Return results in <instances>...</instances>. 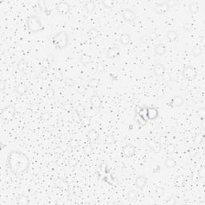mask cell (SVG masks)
<instances>
[{"label":"cell","instance_id":"cell-1","mask_svg":"<svg viewBox=\"0 0 205 205\" xmlns=\"http://www.w3.org/2000/svg\"><path fill=\"white\" fill-rule=\"evenodd\" d=\"M30 164V159L23 151L14 150L9 152L7 165L11 173L15 175H22L27 171Z\"/></svg>","mask_w":205,"mask_h":205},{"label":"cell","instance_id":"cell-2","mask_svg":"<svg viewBox=\"0 0 205 205\" xmlns=\"http://www.w3.org/2000/svg\"><path fill=\"white\" fill-rule=\"evenodd\" d=\"M69 39L66 31H59L52 37V43L55 48L58 50H63L68 46Z\"/></svg>","mask_w":205,"mask_h":205},{"label":"cell","instance_id":"cell-3","mask_svg":"<svg viewBox=\"0 0 205 205\" xmlns=\"http://www.w3.org/2000/svg\"><path fill=\"white\" fill-rule=\"evenodd\" d=\"M27 27L30 33H38L43 30L41 19L36 15H31L27 19Z\"/></svg>","mask_w":205,"mask_h":205},{"label":"cell","instance_id":"cell-4","mask_svg":"<svg viewBox=\"0 0 205 205\" xmlns=\"http://www.w3.org/2000/svg\"><path fill=\"white\" fill-rule=\"evenodd\" d=\"M15 114H16V109L15 107L13 105H8L5 107L1 111V119L7 122H11L15 118Z\"/></svg>","mask_w":205,"mask_h":205},{"label":"cell","instance_id":"cell-5","mask_svg":"<svg viewBox=\"0 0 205 205\" xmlns=\"http://www.w3.org/2000/svg\"><path fill=\"white\" fill-rule=\"evenodd\" d=\"M182 76L185 80H194L197 76L196 69L192 66H187L182 71Z\"/></svg>","mask_w":205,"mask_h":205},{"label":"cell","instance_id":"cell-6","mask_svg":"<svg viewBox=\"0 0 205 205\" xmlns=\"http://www.w3.org/2000/svg\"><path fill=\"white\" fill-rule=\"evenodd\" d=\"M55 11L59 15H67L71 11V6L65 1H59L55 5Z\"/></svg>","mask_w":205,"mask_h":205},{"label":"cell","instance_id":"cell-7","mask_svg":"<svg viewBox=\"0 0 205 205\" xmlns=\"http://www.w3.org/2000/svg\"><path fill=\"white\" fill-rule=\"evenodd\" d=\"M122 153L125 157H133L136 154V147L132 143H127L122 148Z\"/></svg>","mask_w":205,"mask_h":205},{"label":"cell","instance_id":"cell-8","mask_svg":"<svg viewBox=\"0 0 205 205\" xmlns=\"http://www.w3.org/2000/svg\"><path fill=\"white\" fill-rule=\"evenodd\" d=\"M171 6L168 2H164L161 3H158L154 7V11L157 15H164L169 11Z\"/></svg>","mask_w":205,"mask_h":205},{"label":"cell","instance_id":"cell-9","mask_svg":"<svg viewBox=\"0 0 205 205\" xmlns=\"http://www.w3.org/2000/svg\"><path fill=\"white\" fill-rule=\"evenodd\" d=\"M184 104V99L181 95H175V97H173L170 101L167 104V105L171 108H179L183 106Z\"/></svg>","mask_w":205,"mask_h":205},{"label":"cell","instance_id":"cell-10","mask_svg":"<svg viewBox=\"0 0 205 205\" xmlns=\"http://www.w3.org/2000/svg\"><path fill=\"white\" fill-rule=\"evenodd\" d=\"M99 137H100L99 132L95 129H91L87 133V141L90 144H92V143L97 142L99 140Z\"/></svg>","mask_w":205,"mask_h":205},{"label":"cell","instance_id":"cell-11","mask_svg":"<svg viewBox=\"0 0 205 205\" xmlns=\"http://www.w3.org/2000/svg\"><path fill=\"white\" fill-rule=\"evenodd\" d=\"M54 186L56 188L61 189L63 191H68L70 188V185L67 180H65L61 178H57L54 180Z\"/></svg>","mask_w":205,"mask_h":205},{"label":"cell","instance_id":"cell-12","mask_svg":"<svg viewBox=\"0 0 205 205\" xmlns=\"http://www.w3.org/2000/svg\"><path fill=\"white\" fill-rule=\"evenodd\" d=\"M122 16L123 19L127 22H133L136 19V15L135 11L130 9H125L122 11Z\"/></svg>","mask_w":205,"mask_h":205},{"label":"cell","instance_id":"cell-13","mask_svg":"<svg viewBox=\"0 0 205 205\" xmlns=\"http://www.w3.org/2000/svg\"><path fill=\"white\" fill-rule=\"evenodd\" d=\"M153 71L154 74L156 76L163 77L164 76V74L166 73V69H165V67H164V65L163 63H156L155 66H154Z\"/></svg>","mask_w":205,"mask_h":205},{"label":"cell","instance_id":"cell-14","mask_svg":"<svg viewBox=\"0 0 205 205\" xmlns=\"http://www.w3.org/2000/svg\"><path fill=\"white\" fill-rule=\"evenodd\" d=\"M148 147L151 149V151L154 153L158 154L160 152L161 149H162V145L159 141L156 140H150L148 142Z\"/></svg>","mask_w":205,"mask_h":205},{"label":"cell","instance_id":"cell-15","mask_svg":"<svg viewBox=\"0 0 205 205\" xmlns=\"http://www.w3.org/2000/svg\"><path fill=\"white\" fill-rule=\"evenodd\" d=\"M147 183V179L146 177L140 175V176H138L135 180V185L138 189L140 190H142L143 188L146 187Z\"/></svg>","mask_w":205,"mask_h":205},{"label":"cell","instance_id":"cell-16","mask_svg":"<svg viewBox=\"0 0 205 205\" xmlns=\"http://www.w3.org/2000/svg\"><path fill=\"white\" fill-rule=\"evenodd\" d=\"M121 51L120 49L119 48H116V47H113V48H110L107 51V57L108 58H115L119 56L120 55Z\"/></svg>","mask_w":205,"mask_h":205},{"label":"cell","instance_id":"cell-17","mask_svg":"<svg viewBox=\"0 0 205 205\" xmlns=\"http://www.w3.org/2000/svg\"><path fill=\"white\" fill-rule=\"evenodd\" d=\"M159 117V110L156 108L151 107L147 108V119L155 120Z\"/></svg>","mask_w":205,"mask_h":205},{"label":"cell","instance_id":"cell-18","mask_svg":"<svg viewBox=\"0 0 205 205\" xmlns=\"http://www.w3.org/2000/svg\"><path fill=\"white\" fill-rule=\"evenodd\" d=\"M90 104L93 108H100L103 104V101L99 95H92L90 99Z\"/></svg>","mask_w":205,"mask_h":205},{"label":"cell","instance_id":"cell-19","mask_svg":"<svg viewBox=\"0 0 205 205\" xmlns=\"http://www.w3.org/2000/svg\"><path fill=\"white\" fill-rule=\"evenodd\" d=\"M51 57L52 56L49 55V56H48L47 58H43V61H42V63H41L42 67H43V70H47V71H48L50 67H51V65L52 64L53 61H54V57H53L52 58H51Z\"/></svg>","mask_w":205,"mask_h":205},{"label":"cell","instance_id":"cell-20","mask_svg":"<svg viewBox=\"0 0 205 205\" xmlns=\"http://www.w3.org/2000/svg\"><path fill=\"white\" fill-rule=\"evenodd\" d=\"M15 91H16V92H17L19 95H23L27 92V91H28V87H27V86L25 83H19V84L16 86V87H15Z\"/></svg>","mask_w":205,"mask_h":205},{"label":"cell","instance_id":"cell-21","mask_svg":"<svg viewBox=\"0 0 205 205\" xmlns=\"http://www.w3.org/2000/svg\"><path fill=\"white\" fill-rule=\"evenodd\" d=\"M167 48L164 43H159L156 46L155 48V53L159 56H162L166 54Z\"/></svg>","mask_w":205,"mask_h":205},{"label":"cell","instance_id":"cell-22","mask_svg":"<svg viewBox=\"0 0 205 205\" xmlns=\"http://www.w3.org/2000/svg\"><path fill=\"white\" fill-rule=\"evenodd\" d=\"M185 183V178L183 175H179L175 177L174 179V181H173V184L175 185V187L176 188H181L183 187Z\"/></svg>","mask_w":205,"mask_h":205},{"label":"cell","instance_id":"cell-23","mask_svg":"<svg viewBox=\"0 0 205 205\" xmlns=\"http://www.w3.org/2000/svg\"><path fill=\"white\" fill-rule=\"evenodd\" d=\"M131 35L129 34H127V33H123V34H121L120 36H119V41L120 43H122V45L127 46L130 43H131Z\"/></svg>","mask_w":205,"mask_h":205},{"label":"cell","instance_id":"cell-24","mask_svg":"<svg viewBox=\"0 0 205 205\" xmlns=\"http://www.w3.org/2000/svg\"><path fill=\"white\" fill-rule=\"evenodd\" d=\"M176 160L174 159V158H171V157H169V158H167L166 160H164V166H165V168H169V169H171V168H174L175 166H176Z\"/></svg>","mask_w":205,"mask_h":205},{"label":"cell","instance_id":"cell-25","mask_svg":"<svg viewBox=\"0 0 205 205\" xmlns=\"http://www.w3.org/2000/svg\"><path fill=\"white\" fill-rule=\"evenodd\" d=\"M204 140V135L203 133H198L195 136L194 140H193V143L196 147H200Z\"/></svg>","mask_w":205,"mask_h":205},{"label":"cell","instance_id":"cell-26","mask_svg":"<svg viewBox=\"0 0 205 205\" xmlns=\"http://www.w3.org/2000/svg\"><path fill=\"white\" fill-rule=\"evenodd\" d=\"M87 36L90 39H96L99 37V31L97 28H95V27H92V28H90L87 30Z\"/></svg>","mask_w":205,"mask_h":205},{"label":"cell","instance_id":"cell-27","mask_svg":"<svg viewBox=\"0 0 205 205\" xmlns=\"http://www.w3.org/2000/svg\"><path fill=\"white\" fill-rule=\"evenodd\" d=\"M80 62L83 65H89L92 62V58L91 56L88 54H83L80 57Z\"/></svg>","mask_w":205,"mask_h":205},{"label":"cell","instance_id":"cell-28","mask_svg":"<svg viewBox=\"0 0 205 205\" xmlns=\"http://www.w3.org/2000/svg\"><path fill=\"white\" fill-rule=\"evenodd\" d=\"M166 37L167 39H168V40H169V41L171 42L175 41V40H177V39H178V33H177L176 30H168V31L167 32Z\"/></svg>","mask_w":205,"mask_h":205},{"label":"cell","instance_id":"cell-29","mask_svg":"<svg viewBox=\"0 0 205 205\" xmlns=\"http://www.w3.org/2000/svg\"><path fill=\"white\" fill-rule=\"evenodd\" d=\"M17 67L19 71H22V72H23V71H26L28 68V62L26 60H20L17 64Z\"/></svg>","mask_w":205,"mask_h":205},{"label":"cell","instance_id":"cell-30","mask_svg":"<svg viewBox=\"0 0 205 205\" xmlns=\"http://www.w3.org/2000/svg\"><path fill=\"white\" fill-rule=\"evenodd\" d=\"M188 9L191 14H197L199 11V3L197 2H192L188 6Z\"/></svg>","mask_w":205,"mask_h":205},{"label":"cell","instance_id":"cell-31","mask_svg":"<svg viewBox=\"0 0 205 205\" xmlns=\"http://www.w3.org/2000/svg\"><path fill=\"white\" fill-rule=\"evenodd\" d=\"M84 7L85 9H86V11H87L88 13H92L95 9V2H92V1H87V2L85 3Z\"/></svg>","mask_w":205,"mask_h":205},{"label":"cell","instance_id":"cell-32","mask_svg":"<svg viewBox=\"0 0 205 205\" xmlns=\"http://www.w3.org/2000/svg\"><path fill=\"white\" fill-rule=\"evenodd\" d=\"M202 53H203V48H201V46L195 45L192 48V54L195 57L200 56Z\"/></svg>","mask_w":205,"mask_h":205},{"label":"cell","instance_id":"cell-33","mask_svg":"<svg viewBox=\"0 0 205 205\" xmlns=\"http://www.w3.org/2000/svg\"><path fill=\"white\" fill-rule=\"evenodd\" d=\"M80 122L84 127H87L91 124V119L87 115H80Z\"/></svg>","mask_w":205,"mask_h":205},{"label":"cell","instance_id":"cell-34","mask_svg":"<svg viewBox=\"0 0 205 205\" xmlns=\"http://www.w3.org/2000/svg\"><path fill=\"white\" fill-rule=\"evenodd\" d=\"M139 196L138 192L135 190H130L127 192V198L129 199L130 200H137Z\"/></svg>","mask_w":205,"mask_h":205},{"label":"cell","instance_id":"cell-35","mask_svg":"<svg viewBox=\"0 0 205 205\" xmlns=\"http://www.w3.org/2000/svg\"><path fill=\"white\" fill-rule=\"evenodd\" d=\"M102 3L106 8L112 9L115 5V1H114V0H104V1H102Z\"/></svg>","mask_w":205,"mask_h":205},{"label":"cell","instance_id":"cell-36","mask_svg":"<svg viewBox=\"0 0 205 205\" xmlns=\"http://www.w3.org/2000/svg\"><path fill=\"white\" fill-rule=\"evenodd\" d=\"M140 39L141 43L145 44V45H147V44H149V43H151V40H152V38H151V35H143L140 38Z\"/></svg>","mask_w":205,"mask_h":205},{"label":"cell","instance_id":"cell-37","mask_svg":"<svg viewBox=\"0 0 205 205\" xmlns=\"http://www.w3.org/2000/svg\"><path fill=\"white\" fill-rule=\"evenodd\" d=\"M17 203L18 204H22V205H25V204H28L29 203V199L26 196H24V195H22L20 196L17 200Z\"/></svg>","mask_w":205,"mask_h":205},{"label":"cell","instance_id":"cell-38","mask_svg":"<svg viewBox=\"0 0 205 205\" xmlns=\"http://www.w3.org/2000/svg\"><path fill=\"white\" fill-rule=\"evenodd\" d=\"M136 120L137 121V123H138L141 126V127H143V126H145L146 124H147V120H146L144 118H143L141 115H138V114H136Z\"/></svg>","mask_w":205,"mask_h":205},{"label":"cell","instance_id":"cell-39","mask_svg":"<svg viewBox=\"0 0 205 205\" xmlns=\"http://www.w3.org/2000/svg\"><path fill=\"white\" fill-rule=\"evenodd\" d=\"M99 81L97 79H91L90 80H88L87 82V85H88L90 87H92V88H95L97 87L98 85H99Z\"/></svg>","mask_w":205,"mask_h":205},{"label":"cell","instance_id":"cell-40","mask_svg":"<svg viewBox=\"0 0 205 205\" xmlns=\"http://www.w3.org/2000/svg\"><path fill=\"white\" fill-rule=\"evenodd\" d=\"M64 83L65 85H67V87H73L76 84V81L72 78H70V77H67V78L65 79Z\"/></svg>","mask_w":205,"mask_h":205},{"label":"cell","instance_id":"cell-41","mask_svg":"<svg viewBox=\"0 0 205 205\" xmlns=\"http://www.w3.org/2000/svg\"><path fill=\"white\" fill-rule=\"evenodd\" d=\"M197 153H198V149L196 147H191L189 150H188V154L190 155V156L192 157H195L196 156Z\"/></svg>","mask_w":205,"mask_h":205},{"label":"cell","instance_id":"cell-42","mask_svg":"<svg viewBox=\"0 0 205 205\" xmlns=\"http://www.w3.org/2000/svg\"><path fill=\"white\" fill-rule=\"evenodd\" d=\"M46 95L48 96L49 99H51V98H53L55 96V91L54 89L53 88H49L47 90V91H46Z\"/></svg>","mask_w":205,"mask_h":205},{"label":"cell","instance_id":"cell-43","mask_svg":"<svg viewBox=\"0 0 205 205\" xmlns=\"http://www.w3.org/2000/svg\"><path fill=\"white\" fill-rule=\"evenodd\" d=\"M39 77H40V79H42V80H46L47 77L48 76V71H47V70H42V71L39 72Z\"/></svg>","mask_w":205,"mask_h":205},{"label":"cell","instance_id":"cell-44","mask_svg":"<svg viewBox=\"0 0 205 205\" xmlns=\"http://www.w3.org/2000/svg\"><path fill=\"white\" fill-rule=\"evenodd\" d=\"M84 152L86 155H90L92 152V148H91V146H87L84 149Z\"/></svg>","mask_w":205,"mask_h":205},{"label":"cell","instance_id":"cell-45","mask_svg":"<svg viewBox=\"0 0 205 205\" xmlns=\"http://www.w3.org/2000/svg\"><path fill=\"white\" fill-rule=\"evenodd\" d=\"M174 146L172 145H168V147H166V151L168 153H172L173 151H174Z\"/></svg>","mask_w":205,"mask_h":205},{"label":"cell","instance_id":"cell-46","mask_svg":"<svg viewBox=\"0 0 205 205\" xmlns=\"http://www.w3.org/2000/svg\"><path fill=\"white\" fill-rule=\"evenodd\" d=\"M165 203H166L167 204L173 205V204H175V203H176V201H175V200H173V199L170 198V199H168V200H166V202H165Z\"/></svg>","mask_w":205,"mask_h":205},{"label":"cell","instance_id":"cell-47","mask_svg":"<svg viewBox=\"0 0 205 205\" xmlns=\"http://www.w3.org/2000/svg\"><path fill=\"white\" fill-rule=\"evenodd\" d=\"M204 171H205L204 168H202L200 169V172H201V174H202V175H200V176L202 177V178H203V177H204Z\"/></svg>","mask_w":205,"mask_h":205},{"label":"cell","instance_id":"cell-48","mask_svg":"<svg viewBox=\"0 0 205 205\" xmlns=\"http://www.w3.org/2000/svg\"><path fill=\"white\" fill-rule=\"evenodd\" d=\"M158 167H159V166L156 167V169H154V170H153V173H157L158 171H159L160 170V168H158Z\"/></svg>","mask_w":205,"mask_h":205},{"label":"cell","instance_id":"cell-49","mask_svg":"<svg viewBox=\"0 0 205 205\" xmlns=\"http://www.w3.org/2000/svg\"><path fill=\"white\" fill-rule=\"evenodd\" d=\"M1 84H2V87H1V90H2V91H3V84H4V83L2 82V83H1Z\"/></svg>","mask_w":205,"mask_h":205}]
</instances>
